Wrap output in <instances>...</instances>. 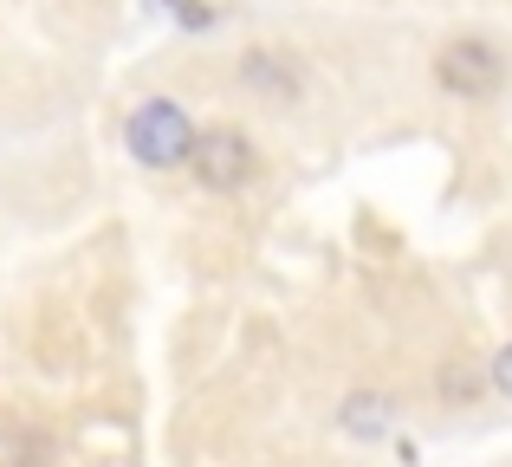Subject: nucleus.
<instances>
[{
	"label": "nucleus",
	"mask_w": 512,
	"mask_h": 467,
	"mask_svg": "<svg viewBox=\"0 0 512 467\" xmlns=\"http://www.w3.org/2000/svg\"><path fill=\"white\" fill-rule=\"evenodd\" d=\"M124 143H130V156H137L143 169H175V163H188V150H195V124H188V111L175 98H150V104L130 111Z\"/></svg>",
	"instance_id": "nucleus-1"
},
{
	"label": "nucleus",
	"mask_w": 512,
	"mask_h": 467,
	"mask_svg": "<svg viewBox=\"0 0 512 467\" xmlns=\"http://www.w3.org/2000/svg\"><path fill=\"white\" fill-rule=\"evenodd\" d=\"M188 163H195L201 189H240V182L253 176V143L247 130L234 124H214V130H195V150H188Z\"/></svg>",
	"instance_id": "nucleus-2"
},
{
	"label": "nucleus",
	"mask_w": 512,
	"mask_h": 467,
	"mask_svg": "<svg viewBox=\"0 0 512 467\" xmlns=\"http://www.w3.org/2000/svg\"><path fill=\"white\" fill-rule=\"evenodd\" d=\"M435 72H441V85L461 91V98H487V91H500L506 65H500V52H493L487 39H454V46L435 59Z\"/></svg>",
	"instance_id": "nucleus-3"
},
{
	"label": "nucleus",
	"mask_w": 512,
	"mask_h": 467,
	"mask_svg": "<svg viewBox=\"0 0 512 467\" xmlns=\"http://www.w3.org/2000/svg\"><path fill=\"white\" fill-rule=\"evenodd\" d=\"M376 409H383V403H370V396H363V403L344 409V422H350V429H363V435H376V429H383V416H376Z\"/></svg>",
	"instance_id": "nucleus-4"
},
{
	"label": "nucleus",
	"mask_w": 512,
	"mask_h": 467,
	"mask_svg": "<svg viewBox=\"0 0 512 467\" xmlns=\"http://www.w3.org/2000/svg\"><path fill=\"white\" fill-rule=\"evenodd\" d=\"M493 390H500V396H512V344H506L500 357H493Z\"/></svg>",
	"instance_id": "nucleus-5"
}]
</instances>
